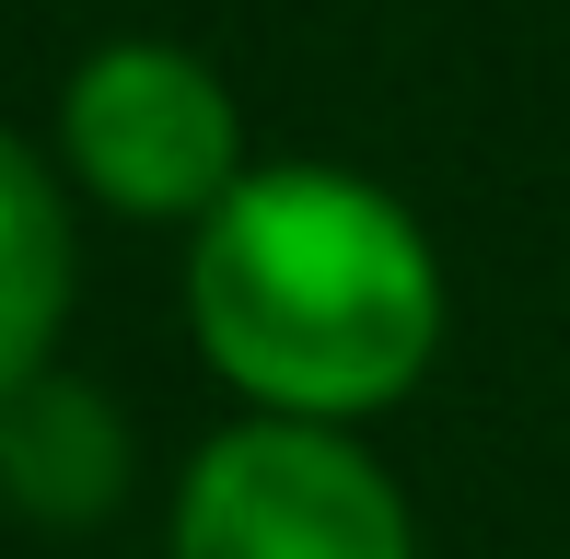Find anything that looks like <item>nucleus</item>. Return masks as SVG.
<instances>
[{"mask_svg":"<svg viewBox=\"0 0 570 559\" xmlns=\"http://www.w3.org/2000/svg\"><path fill=\"white\" fill-rule=\"evenodd\" d=\"M187 339L233 409L373 431L431 385L454 280L431 222L384 175L256 151V175L187 234Z\"/></svg>","mask_w":570,"mask_h":559,"instance_id":"nucleus-1","label":"nucleus"},{"mask_svg":"<svg viewBox=\"0 0 570 559\" xmlns=\"http://www.w3.org/2000/svg\"><path fill=\"white\" fill-rule=\"evenodd\" d=\"M47 151H59L70 198H94V210H117V222H175V234H198L256 175L233 82L198 47H175V36L82 47L70 82H59V117H47Z\"/></svg>","mask_w":570,"mask_h":559,"instance_id":"nucleus-2","label":"nucleus"},{"mask_svg":"<svg viewBox=\"0 0 570 559\" xmlns=\"http://www.w3.org/2000/svg\"><path fill=\"white\" fill-rule=\"evenodd\" d=\"M164 559H420V513L361 431L233 409L175 467Z\"/></svg>","mask_w":570,"mask_h":559,"instance_id":"nucleus-3","label":"nucleus"},{"mask_svg":"<svg viewBox=\"0 0 570 559\" xmlns=\"http://www.w3.org/2000/svg\"><path fill=\"white\" fill-rule=\"evenodd\" d=\"M82 315V222H70V175L47 140L0 129V409L36 373H59V339Z\"/></svg>","mask_w":570,"mask_h":559,"instance_id":"nucleus-4","label":"nucleus"},{"mask_svg":"<svg viewBox=\"0 0 570 559\" xmlns=\"http://www.w3.org/2000/svg\"><path fill=\"white\" fill-rule=\"evenodd\" d=\"M128 490V420L82 373H36L0 409V501L23 524H106Z\"/></svg>","mask_w":570,"mask_h":559,"instance_id":"nucleus-5","label":"nucleus"}]
</instances>
